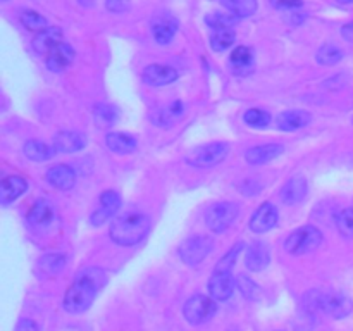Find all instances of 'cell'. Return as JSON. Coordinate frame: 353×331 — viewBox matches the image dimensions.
<instances>
[{
	"instance_id": "1",
	"label": "cell",
	"mask_w": 353,
	"mask_h": 331,
	"mask_svg": "<svg viewBox=\"0 0 353 331\" xmlns=\"http://www.w3.org/2000/svg\"><path fill=\"white\" fill-rule=\"evenodd\" d=\"M109 281V276L102 268L90 265L78 271V274L72 279L71 286L68 288L64 295V307L65 312L69 314H83L92 307L99 293L102 292L103 286Z\"/></svg>"
},
{
	"instance_id": "2",
	"label": "cell",
	"mask_w": 353,
	"mask_h": 331,
	"mask_svg": "<svg viewBox=\"0 0 353 331\" xmlns=\"http://www.w3.org/2000/svg\"><path fill=\"white\" fill-rule=\"evenodd\" d=\"M150 228V217L141 212H130L112 221L109 234L114 243L121 247H133L147 238Z\"/></svg>"
},
{
	"instance_id": "3",
	"label": "cell",
	"mask_w": 353,
	"mask_h": 331,
	"mask_svg": "<svg viewBox=\"0 0 353 331\" xmlns=\"http://www.w3.org/2000/svg\"><path fill=\"white\" fill-rule=\"evenodd\" d=\"M323 243V233L319 228L307 224L293 231L285 240V248L292 255H305L316 250Z\"/></svg>"
},
{
	"instance_id": "4",
	"label": "cell",
	"mask_w": 353,
	"mask_h": 331,
	"mask_svg": "<svg viewBox=\"0 0 353 331\" xmlns=\"http://www.w3.org/2000/svg\"><path fill=\"white\" fill-rule=\"evenodd\" d=\"M230 154V145L226 141H212L193 148L186 157V162L193 168H214L221 164Z\"/></svg>"
},
{
	"instance_id": "5",
	"label": "cell",
	"mask_w": 353,
	"mask_h": 331,
	"mask_svg": "<svg viewBox=\"0 0 353 331\" xmlns=\"http://www.w3.org/2000/svg\"><path fill=\"white\" fill-rule=\"evenodd\" d=\"M217 312V302L212 297L202 295V293H196V295L190 297L185 302L183 307V316L193 326H199V324L207 323L214 317V314Z\"/></svg>"
},
{
	"instance_id": "6",
	"label": "cell",
	"mask_w": 353,
	"mask_h": 331,
	"mask_svg": "<svg viewBox=\"0 0 353 331\" xmlns=\"http://www.w3.org/2000/svg\"><path fill=\"white\" fill-rule=\"evenodd\" d=\"M240 216V207L233 202H217L207 209L205 224L214 233H224Z\"/></svg>"
},
{
	"instance_id": "7",
	"label": "cell",
	"mask_w": 353,
	"mask_h": 331,
	"mask_svg": "<svg viewBox=\"0 0 353 331\" xmlns=\"http://www.w3.org/2000/svg\"><path fill=\"white\" fill-rule=\"evenodd\" d=\"M212 238L207 237V234H199V237L188 238V240H185L179 245V257H181L185 264L199 265L212 252Z\"/></svg>"
},
{
	"instance_id": "8",
	"label": "cell",
	"mask_w": 353,
	"mask_h": 331,
	"mask_svg": "<svg viewBox=\"0 0 353 331\" xmlns=\"http://www.w3.org/2000/svg\"><path fill=\"white\" fill-rule=\"evenodd\" d=\"M353 300L341 292H323V312L333 319H343L350 316Z\"/></svg>"
},
{
	"instance_id": "9",
	"label": "cell",
	"mask_w": 353,
	"mask_h": 331,
	"mask_svg": "<svg viewBox=\"0 0 353 331\" xmlns=\"http://www.w3.org/2000/svg\"><path fill=\"white\" fill-rule=\"evenodd\" d=\"M278 207L272 202H264L254 214H252L248 226H250V230L257 234L268 233L269 230H272V228L278 224Z\"/></svg>"
},
{
	"instance_id": "10",
	"label": "cell",
	"mask_w": 353,
	"mask_h": 331,
	"mask_svg": "<svg viewBox=\"0 0 353 331\" xmlns=\"http://www.w3.org/2000/svg\"><path fill=\"white\" fill-rule=\"evenodd\" d=\"M121 207V195L114 190H105V192L100 195V207L92 214L90 217V223L93 226H102L103 223L110 219L114 214L119 210Z\"/></svg>"
},
{
	"instance_id": "11",
	"label": "cell",
	"mask_w": 353,
	"mask_h": 331,
	"mask_svg": "<svg viewBox=\"0 0 353 331\" xmlns=\"http://www.w3.org/2000/svg\"><path fill=\"white\" fill-rule=\"evenodd\" d=\"M185 116V103L181 100H172L168 106H162L152 112V123L159 128H171Z\"/></svg>"
},
{
	"instance_id": "12",
	"label": "cell",
	"mask_w": 353,
	"mask_h": 331,
	"mask_svg": "<svg viewBox=\"0 0 353 331\" xmlns=\"http://www.w3.org/2000/svg\"><path fill=\"white\" fill-rule=\"evenodd\" d=\"M209 293L216 302H226L234 293V278L231 272L214 271L209 279Z\"/></svg>"
},
{
	"instance_id": "13",
	"label": "cell",
	"mask_w": 353,
	"mask_h": 331,
	"mask_svg": "<svg viewBox=\"0 0 353 331\" xmlns=\"http://www.w3.org/2000/svg\"><path fill=\"white\" fill-rule=\"evenodd\" d=\"M178 28V19L171 14H161V16L154 17V21H152V33H154L155 41L161 45L171 43Z\"/></svg>"
},
{
	"instance_id": "14",
	"label": "cell",
	"mask_w": 353,
	"mask_h": 331,
	"mask_svg": "<svg viewBox=\"0 0 353 331\" xmlns=\"http://www.w3.org/2000/svg\"><path fill=\"white\" fill-rule=\"evenodd\" d=\"M179 78L178 71L171 66L150 64L143 71V81L150 86H165L174 83Z\"/></svg>"
},
{
	"instance_id": "15",
	"label": "cell",
	"mask_w": 353,
	"mask_h": 331,
	"mask_svg": "<svg viewBox=\"0 0 353 331\" xmlns=\"http://www.w3.org/2000/svg\"><path fill=\"white\" fill-rule=\"evenodd\" d=\"M55 221V209L48 200L41 199L31 205L30 212H28V223L33 228L43 230L48 228Z\"/></svg>"
},
{
	"instance_id": "16",
	"label": "cell",
	"mask_w": 353,
	"mask_h": 331,
	"mask_svg": "<svg viewBox=\"0 0 353 331\" xmlns=\"http://www.w3.org/2000/svg\"><path fill=\"white\" fill-rule=\"evenodd\" d=\"M285 152V147L279 143H264L257 145V147H252L245 152V161L250 166H261L268 164V162L274 161L276 157Z\"/></svg>"
},
{
	"instance_id": "17",
	"label": "cell",
	"mask_w": 353,
	"mask_h": 331,
	"mask_svg": "<svg viewBox=\"0 0 353 331\" xmlns=\"http://www.w3.org/2000/svg\"><path fill=\"white\" fill-rule=\"evenodd\" d=\"M86 147V137L79 131H61L54 138V148L59 154H72Z\"/></svg>"
},
{
	"instance_id": "18",
	"label": "cell",
	"mask_w": 353,
	"mask_h": 331,
	"mask_svg": "<svg viewBox=\"0 0 353 331\" xmlns=\"http://www.w3.org/2000/svg\"><path fill=\"white\" fill-rule=\"evenodd\" d=\"M312 116L307 110L302 109H292V110H283L278 117H276V124L281 131H296L302 128L309 126Z\"/></svg>"
},
{
	"instance_id": "19",
	"label": "cell",
	"mask_w": 353,
	"mask_h": 331,
	"mask_svg": "<svg viewBox=\"0 0 353 331\" xmlns=\"http://www.w3.org/2000/svg\"><path fill=\"white\" fill-rule=\"evenodd\" d=\"M48 185L57 190H71L76 185V171L68 164L54 166L47 171Z\"/></svg>"
},
{
	"instance_id": "20",
	"label": "cell",
	"mask_w": 353,
	"mask_h": 331,
	"mask_svg": "<svg viewBox=\"0 0 353 331\" xmlns=\"http://www.w3.org/2000/svg\"><path fill=\"white\" fill-rule=\"evenodd\" d=\"M74 48L69 43H65V41H62V43H59L57 47L47 55V68L50 69L52 72L64 71V69L74 61Z\"/></svg>"
},
{
	"instance_id": "21",
	"label": "cell",
	"mask_w": 353,
	"mask_h": 331,
	"mask_svg": "<svg viewBox=\"0 0 353 331\" xmlns=\"http://www.w3.org/2000/svg\"><path fill=\"white\" fill-rule=\"evenodd\" d=\"M271 262V255H269L268 245L262 243V241H255L250 247L247 248V255H245V264L250 271L261 272Z\"/></svg>"
},
{
	"instance_id": "22",
	"label": "cell",
	"mask_w": 353,
	"mask_h": 331,
	"mask_svg": "<svg viewBox=\"0 0 353 331\" xmlns=\"http://www.w3.org/2000/svg\"><path fill=\"white\" fill-rule=\"evenodd\" d=\"M26 190L28 181L23 176H9V178L3 179L2 186H0V203L9 205V203L16 202Z\"/></svg>"
},
{
	"instance_id": "23",
	"label": "cell",
	"mask_w": 353,
	"mask_h": 331,
	"mask_svg": "<svg viewBox=\"0 0 353 331\" xmlns=\"http://www.w3.org/2000/svg\"><path fill=\"white\" fill-rule=\"evenodd\" d=\"M59 43H62V30L59 26H48L33 38V48L37 54H50Z\"/></svg>"
},
{
	"instance_id": "24",
	"label": "cell",
	"mask_w": 353,
	"mask_h": 331,
	"mask_svg": "<svg viewBox=\"0 0 353 331\" xmlns=\"http://www.w3.org/2000/svg\"><path fill=\"white\" fill-rule=\"evenodd\" d=\"M65 262H68V257H65V254H61V252L45 254L38 259L37 272L45 276V278H54L65 268Z\"/></svg>"
},
{
	"instance_id": "25",
	"label": "cell",
	"mask_w": 353,
	"mask_h": 331,
	"mask_svg": "<svg viewBox=\"0 0 353 331\" xmlns=\"http://www.w3.org/2000/svg\"><path fill=\"white\" fill-rule=\"evenodd\" d=\"M307 192H309V185H307L305 178H292L290 181L285 183V186L279 192V197L285 203L288 205H295V203H300L307 197Z\"/></svg>"
},
{
	"instance_id": "26",
	"label": "cell",
	"mask_w": 353,
	"mask_h": 331,
	"mask_svg": "<svg viewBox=\"0 0 353 331\" xmlns=\"http://www.w3.org/2000/svg\"><path fill=\"white\" fill-rule=\"evenodd\" d=\"M230 66L231 71L238 76H245L252 71L254 68V52L250 47H245L240 45L233 50V54L230 55Z\"/></svg>"
},
{
	"instance_id": "27",
	"label": "cell",
	"mask_w": 353,
	"mask_h": 331,
	"mask_svg": "<svg viewBox=\"0 0 353 331\" xmlns=\"http://www.w3.org/2000/svg\"><path fill=\"white\" fill-rule=\"evenodd\" d=\"M105 145L110 148V152L117 155H128L133 154L138 147V141L133 134L128 133H119V131H114L105 137Z\"/></svg>"
},
{
	"instance_id": "28",
	"label": "cell",
	"mask_w": 353,
	"mask_h": 331,
	"mask_svg": "<svg viewBox=\"0 0 353 331\" xmlns=\"http://www.w3.org/2000/svg\"><path fill=\"white\" fill-rule=\"evenodd\" d=\"M23 150H24V155L34 162H45L55 155L54 147H48L47 143H43V141H38V140L26 141Z\"/></svg>"
},
{
	"instance_id": "29",
	"label": "cell",
	"mask_w": 353,
	"mask_h": 331,
	"mask_svg": "<svg viewBox=\"0 0 353 331\" xmlns=\"http://www.w3.org/2000/svg\"><path fill=\"white\" fill-rule=\"evenodd\" d=\"M93 119L99 128H110L119 119V110L109 103H97L93 109Z\"/></svg>"
},
{
	"instance_id": "30",
	"label": "cell",
	"mask_w": 353,
	"mask_h": 331,
	"mask_svg": "<svg viewBox=\"0 0 353 331\" xmlns=\"http://www.w3.org/2000/svg\"><path fill=\"white\" fill-rule=\"evenodd\" d=\"M221 6L226 7L230 14H234L238 19L250 17L257 12V0H219Z\"/></svg>"
},
{
	"instance_id": "31",
	"label": "cell",
	"mask_w": 353,
	"mask_h": 331,
	"mask_svg": "<svg viewBox=\"0 0 353 331\" xmlns=\"http://www.w3.org/2000/svg\"><path fill=\"white\" fill-rule=\"evenodd\" d=\"M236 40V33L233 28H223V30H214L210 34V47L214 52H224L230 48Z\"/></svg>"
},
{
	"instance_id": "32",
	"label": "cell",
	"mask_w": 353,
	"mask_h": 331,
	"mask_svg": "<svg viewBox=\"0 0 353 331\" xmlns=\"http://www.w3.org/2000/svg\"><path fill=\"white\" fill-rule=\"evenodd\" d=\"M343 50L334 43H326L317 50L316 61L323 66H334L343 59Z\"/></svg>"
},
{
	"instance_id": "33",
	"label": "cell",
	"mask_w": 353,
	"mask_h": 331,
	"mask_svg": "<svg viewBox=\"0 0 353 331\" xmlns=\"http://www.w3.org/2000/svg\"><path fill=\"white\" fill-rule=\"evenodd\" d=\"M236 286L241 293H243L245 299L252 300V302H259L262 299V290L257 283L252 278H248L247 274H238L236 278Z\"/></svg>"
},
{
	"instance_id": "34",
	"label": "cell",
	"mask_w": 353,
	"mask_h": 331,
	"mask_svg": "<svg viewBox=\"0 0 353 331\" xmlns=\"http://www.w3.org/2000/svg\"><path fill=\"white\" fill-rule=\"evenodd\" d=\"M21 24H23L26 30L38 31V33L48 28L47 19H45L41 14H38L37 10H24V12L21 14Z\"/></svg>"
},
{
	"instance_id": "35",
	"label": "cell",
	"mask_w": 353,
	"mask_h": 331,
	"mask_svg": "<svg viewBox=\"0 0 353 331\" xmlns=\"http://www.w3.org/2000/svg\"><path fill=\"white\" fill-rule=\"evenodd\" d=\"M243 121L250 128H265L269 123H271V114L264 109H248L247 112L243 114Z\"/></svg>"
},
{
	"instance_id": "36",
	"label": "cell",
	"mask_w": 353,
	"mask_h": 331,
	"mask_svg": "<svg viewBox=\"0 0 353 331\" xmlns=\"http://www.w3.org/2000/svg\"><path fill=\"white\" fill-rule=\"evenodd\" d=\"M245 248V243H236L234 247H231V250L221 259L219 262L216 264V269L214 271H219V272H231L233 271L234 264H236L238 257H240L241 250Z\"/></svg>"
},
{
	"instance_id": "37",
	"label": "cell",
	"mask_w": 353,
	"mask_h": 331,
	"mask_svg": "<svg viewBox=\"0 0 353 331\" xmlns=\"http://www.w3.org/2000/svg\"><path fill=\"white\" fill-rule=\"evenodd\" d=\"M207 26L214 30H223V28H233L238 23V17L234 14H221V12H212L205 17Z\"/></svg>"
},
{
	"instance_id": "38",
	"label": "cell",
	"mask_w": 353,
	"mask_h": 331,
	"mask_svg": "<svg viewBox=\"0 0 353 331\" xmlns=\"http://www.w3.org/2000/svg\"><path fill=\"white\" fill-rule=\"evenodd\" d=\"M302 305H303V310H305L307 314H312V316L323 312V292L310 290V292L303 297Z\"/></svg>"
},
{
	"instance_id": "39",
	"label": "cell",
	"mask_w": 353,
	"mask_h": 331,
	"mask_svg": "<svg viewBox=\"0 0 353 331\" xmlns=\"http://www.w3.org/2000/svg\"><path fill=\"white\" fill-rule=\"evenodd\" d=\"M336 226L343 237L353 238V207H347L338 212Z\"/></svg>"
},
{
	"instance_id": "40",
	"label": "cell",
	"mask_w": 353,
	"mask_h": 331,
	"mask_svg": "<svg viewBox=\"0 0 353 331\" xmlns=\"http://www.w3.org/2000/svg\"><path fill=\"white\" fill-rule=\"evenodd\" d=\"M131 6V0H105V7L114 14L126 12Z\"/></svg>"
},
{
	"instance_id": "41",
	"label": "cell",
	"mask_w": 353,
	"mask_h": 331,
	"mask_svg": "<svg viewBox=\"0 0 353 331\" xmlns=\"http://www.w3.org/2000/svg\"><path fill=\"white\" fill-rule=\"evenodd\" d=\"M272 6L276 9H286V10H293V9H300L303 7V0H271Z\"/></svg>"
},
{
	"instance_id": "42",
	"label": "cell",
	"mask_w": 353,
	"mask_h": 331,
	"mask_svg": "<svg viewBox=\"0 0 353 331\" xmlns=\"http://www.w3.org/2000/svg\"><path fill=\"white\" fill-rule=\"evenodd\" d=\"M14 331H40V326H38L37 321L24 317V319L17 321L16 330H14Z\"/></svg>"
},
{
	"instance_id": "43",
	"label": "cell",
	"mask_w": 353,
	"mask_h": 331,
	"mask_svg": "<svg viewBox=\"0 0 353 331\" xmlns=\"http://www.w3.org/2000/svg\"><path fill=\"white\" fill-rule=\"evenodd\" d=\"M341 37L347 41H352L353 43V21L352 23H347L343 28H341Z\"/></svg>"
},
{
	"instance_id": "44",
	"label": "cell",
	"mask_w": 353,
	"mask_h": 331,
	"mask_svg": "<svg viewBox=\"0 0 353 331\" xmlns=\"http://www.w3.org/2000/svg\"><path fill=\"white\" fill-rule=\"evenodd\" d=\"M336 2H340V3H353V0H336Z\"/></svg>"
},
{
	"instance_id": "45",
	"label": "cell",
	"mask_w": 353,
	"mask_h": 331,
	"mask_svg": "<svg viewBox=\"0 0 353 331\" xmlns=\"http://www.w3.org/2000/svg\"><path fill=\"white\" fill-rule=\"evenodd\" d=\"M2 2H7V0H2Z\"/></svg>"
},
{
	"instance_id": "46",
	"label": "cell",
	"mask_w": 353,
	"mask_h": 331,
	"mask_svg": "<svg viewBox=\"0 0 353 331\" xmlns=\"http://www.w3.org/2000/svg\"><path fill=\"white\" fill-rule=\"evenodd\" d=\"M230 331H234V330H230Z\"/></svg>"
}]
</instances>
